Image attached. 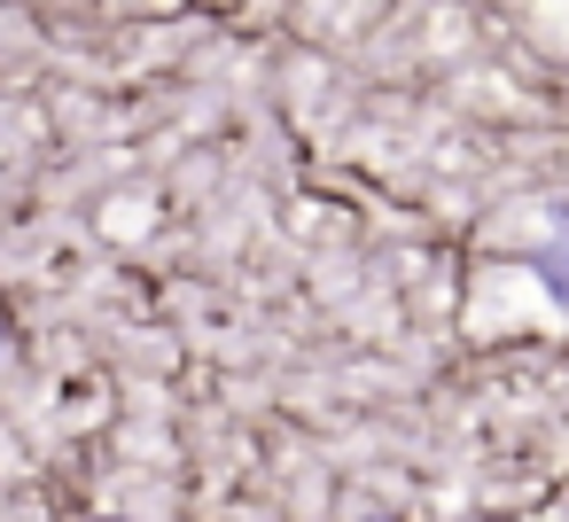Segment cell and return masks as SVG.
Segmentation results:
<instances>
[{"label": "cell", "mask_w": 569, "mask_h": 522, "mask_svg": "<svg viewBox=\"0 0 569 522\" xmlns=\"http://www.w3.org/2000/svg\"><path fill=\"white\" fill-rule=\"evenodd\" d=\"M530 273L546 281V297H553V304H569V203L553 211V234H546V250L530 258Z\"/></svg>", "instance_id": "obj_1"}, {"label": "cell", "mask_w": 569, "mask_h": 522, "mask_svg": "<svg viewBox=\"0 0 569 522\" xmlns=\"http://www.w3.org/2000/svg\"><path fill=\"white\" fill-rule=\"evenodd\" d=\"M0 351H9V320H0Z\"/></svg>", "instance_id": "obj_2"}, {"label": "cell", "mask_w": 569, "mask_h": 522, "mask_svg": "<svg viewBox=\"0 0 569 522\" xmlns=\"http://www.w3.org/2000/svg\"><path fill=\"white\" fill-rule=\"evenodd\" d=\"M110 522H118V514H110Z\"/></svg>", "instance_id": "obj_3"}]
</instances>
